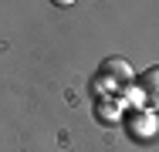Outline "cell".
<instances>
[{"label":"cell","mask_w":159,"mask_h":152,"mask_svg":"<svg viewBox=\"0 0 159 152\" xmlns=\"http://www.w3.org/2000/svg\"><path fill=\"white\" fill-rule=\"evenodd\" d=\"M135 88H139V98H142L149 108H159V64L149 68V71H142V74L135 78Z\"/></svg>","instance_id":"1"},{"label":"cell","mask_w":159,"mask_h":152,"mask_svg":"<svg viewBox=\"0 0 159 152\" xmlns=\"http://www.w3.org/2000/svg\"><path fill=\"white\" fill-rule=\"evenodd\" d=\"M102 78L112 81V88H125L132 81V68L122 58H108V61H102Z\"/></svg>","instance_id":"2"},{"label":"cell","mask_w":159,"mask_h":152,"mask_svg":"<svg viewBox=\"0 0 159 152\" xmlns=\"http://www.w3.org/2000/svg\"><path fill=\"white\" fill-rule=\"evenodd\" d=\"M95 115L98 118H115V115H119V105H105V101H102V105L95 108Z\"/></svg>","instance_id":"3"},{"label":"cell","mask_w":159,"mask_h":152,"mask_svg":"<svg viewBox=\"0 0 159 152\" xmlns=\"http://www.w3.org/2000/svg\"><path fill=\"white\" fill-rule=\"evenodd\" d=\"M51 3H54V7H71L75 0H51Z\"/></svg>","instance_id":"4"}]
</instances>
